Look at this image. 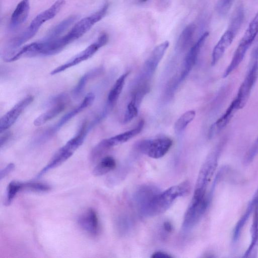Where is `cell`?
<instances>
[{
	"label": "cell",
	"instance_id": "cell-18",
	"mask_svg": "<svg viewBox=\"0 0 258 258\" xmlns=\"http://www.w3.org/2000/svg\"><path fill=\"white\" fill-rule=\"evenodd\" d=\"M144 125V120H141L134 128L102 141L109 149L113 146L121 144L139 134L142 130Z\"/></svg>",
	"mask_w": 258,
	"mask_h": 258
},
{
	"label": "cell",
	"instance_id": "cell-16",
	"mask_svg": "<svg viewBox=\"0 0 258 258\" xmlns=\"http://www.w3.org/2000/svg\"><path fill=\"white\" fill-rule=\"evenodd\" d=\"M169 45V41H165L157 45L153 49L144 66V72L147 76H151L154 73Z\"/></svg>",
	"mask_w": 258,
	"mask_h": 258
},
{
	"label": "cell",
	"instance_id": "cell-35",
	"mask_svg": "<svg viewBox=\"0 0 258 258\" xmlns=\"http://www.w3.org/2000/svg\"><path fill=\"white\" fill-rule=\"evenodd\" d=\"M15 167V164L13 163H11L2 169L0 172L1 180L8 176L14 169Z\"/></svg>",
	"mask_w": 258,
	"mask_h": 258
},
{
	"label": "cell",
	"instance_id": "cell-24",
	"mask_svg": "<svg viewBox=\"0 0 258 258\" xmlns=\"http://www.w3.org/2000/svg\"><path fill=\"white\" fill-rule=\"evenodd\" d=\"M116 167L115 159L111 156L103 157L94 168L93 174L95 176H101L113 170Z\"/></svg>",
	"mask_w": 258,
	"mask_h": 258
},
{
	"label": "cell",
	"instance_id": "cell-28",
	"mask_svg": "<svg viewBox=\"0 0 258 258\" xmlns=\"http://www.w3.org/2000/svg\"><path fill=\"white\" fill-rule=\"evenodd\" d=\"M196 116L194 110L187 111L182 114L175 122L174 129L176 134H180L186 127L187 125L193 120Z\"/></svg>",
	"mask_w": 258,
	"mask_h": 258
},
{
	"label": "cell",
	"instance_id": "cell-3",
	"mask_svg": "<svg viewBox=\"0 0 258 258\" xmlns=\"http://www.w3.org/2000/svg\"><path fill=\"white\" fill-rule=\"evenodd\" d=\"M89 130L86 122L81 126L77 135L68 141L53 155L48 164L38 173L36 178H39L50 170L61 165L74 154L83 143Z\"/></svg>",
	"mask_w": 258,
	"mask_h": 258
},
{
	"label": "cell",
	"instance_id": "cell-25",
	"mask_svg": "<svg viewBox=\"0 0 258 258\" xmlns=\"http://www.w3.org/2000/svg\"><path fill=\"white\" fill-rule=\"evenodd\" d=\"M195 30V26L193 24L187 25L180 34L177 43V47L179 50H184L190 44Z\"/></svg>",
	"mask_w": 258,
	"mask_h": 258
},
{
	"label": "cell",
	"instance_id": "cell-6",
	"mask_svg": "<svg viewBox=\"0 0 258 258\" xmlns=\"http://www.w3.org/2000/svg\"><path fill=\"white\" fill-rule=\"evenodd\" d=\"M223 145V142L219 144L207 157L200 170L194 195H207V187L217 169Z\"/></svg>",
	"mask_w": 258,
	"mask_h": 258
},
{
	"label": "cell",
	"instance_id": "cell-1",
	"mask_svg": "<svg viewBox=\"0 0 258 258\" xmlns=\"http://www.w3.org/2000/svg\"><path fill=\"white\" fill-rule=\"evenodd\" d=\"M189 191L190 184L187 181L171 186L153 196L140 208L141 212L147 217H154L163 214L170 208L176 199L185 196Z\"/></svg>",
	"mask_w": 258,
	"mask_h": 258
},
{
	"label": "cell",
	"instance_id": "cell-37",
	"mask_svg": "<svg viewBox=\"0 0 258 258\" xmlns=\"http://www.w3.org/2000/svg\"><path fill=\"white\" fill-rule=\"evenodd\" d=\"M10 134L9 133H4V135H1V148L5 146L7 142L10 138Z\"/></svg>",
	"mask_w": 258,
	"mask_h": 258
},
{
	"label": "cell",
	"instance_id": "cell-20",
	"mask_svg": "<svg viewBox=\"0 0 258 258\" xmlns=\"http://www.w3.org/2000/svg\"><path fill=\"white\" fill-rule=\"evenodd\" d=\"M67 100L61 101L50 105V109L35 118L34 124L36 126H41L55 117L66 108Z\"/></svg>",
	"mask_w": 258,
	"mask_h": 258
},
{
	"label": "cell",
	"instance_id": "cell-21",
	"mask_svg": "<svg viewBox=\"0 0 258 258\" xmlns=\"http://www.w3.org/2000/svg\"><path fill=\"white\" fill-rule=\"evenodd\" d=\"M256 201V196L254 195L252 199L247 205L245 212L235 225L232 234V241L233 243H236L239 240L242 229L248 220L250 215L253 213Z\"/></svg>",
	"mask_w": 258,
	"mask_h": 258
},
{
	"label": "cell",
	"instance_id": "cell-22",
	"mask_svg": "<svg viewBox=\"0 0 258 258\" xmlns=\"http://www.w3.org/2000/svg\"><path fill=\"white\" fill-rule=\"evenodd\" d=\"M129 72L122 74L115 81L108 95L107 104L108 107L113 105L117 100L124 86L126 78Z\"/></svg>",
	"mask_w": 258,
	"mask_h": 258
},
{
	"label": "cell",
	"instance_id": "cell-11",
	"mask_svg": "<svg viewBox=\"0 0 258 258\" xmlns=\"http://www.w3.org/2000/svg\"><path fill=\"white\" fill-rule=\"evenodd\" d=\"M32 96H28L16 103L10 110L5 113L0 119L1 134L6 131L17 120L23 111L33 101Z\"/></svg>",
	"mask_w": 258,
	"mask_h": 258
},
{
	"label": "cell",
	"instance_id": "cell-19",
	"mask_svg": "<svg viewBox=\"0 0 258 258\" xmlns=\"http://www.w3.org/2000/svg\"><path fill=\"white\" fill-rule=\"evenodd\" d=\"M30 0H21L12 14L10 25L15 29L22 25L27 20L30 12Z\"/></svg>",
	"mask_w": 258,
	"mask_h": 258
},
{
	"label": "cell",
	"instance_id": "cell-9",
	"mask_svg": "<svg viewBox=\"0 0 258 258\" xmlns=\"http://www.w3.org/2000/svg\"><path fill=\"white\" fill-rule=\"evenodd\" d=\"M172 141L167 137H160L154 139L141 141L138 148L141 152L149 157L158 159L163 157L169 150Z\"/></svg>",
	"mask_w": 258,
	"mask_h": 258
},
{
	"label": "cell",
	"instance_id": "cell-33",
	"mask_svg": "<svg viewBox=\"0 0 258 258\" xmlns=\"http://www.w3.org/2000/svg\"><path fill=\"white\" fill-rule=\"evenodd\" d=\"M138 105L132 99L127 106L123 122L127 123L133 119L138 114Z\"/></svg>",
	"mask_w": 258,
	"mask_h": 258
},
{
	"label": "cell",
	"instance_id": "cell-27",
	"mask_svg": "<svg viewBox=\"0 0 258 258\" xmlns=\"http://www.w3.org/2000/svg\"><path fill=\"white\" fill-rule=\"evenodd\" d=\"M158 192L156 187L151 185H144L141 187L136 194V200L140 208Z\"/></svg>",
	"mask_w": 258,
	"mask_h": 258
},
{
	"label": "cell",
	"instance_id": "cell-36",
	"mask_svg": "<svg viewBox=\"0 0 258 258\" xmlns=\"http://www.w3.org/2000/svg\"><path fill=\"white\" fill-rule=\"evenodd\" d=\"M152 258H171L172 256L169 255V254L161 251H158L153 253L151 256Z\"/></svg>",
	"mask_w": 258,
	"mask_h": 258
},
{
	"label": "cell",
	"instance_id": "cell-5",
	"mask_svg": "<svg viewBox=\"0 0 258 258\" xmlns=\"http://www.w3.org/2000/svg\"><path fill=\"white\" fill-rule=\"evenodd\" d=\"M258 78V45L253 49L245 78L240 85L236 97L233 99L238 110L246 104Z\"/></svg>",
	"mask_w": 258,
	"mask_h": 258
},
{
	"label": "cell",
	"instance_id": "cell-38",
	"mask_svg": "<svg viewBox=\"0 0 258 258\" xmlns=\"http://www.w3.org/2000/svg\"><path fill=\"white\" fill-rule=\"evenodd\" d=\"M163 229L167 233H170L173 229L171 223L169 221H166L163 223Z\"/></svg>",
	"mask_w": 258,
	"mask_h": 258
},
{
	"label": "cell",
	"instance_id": "cell-29",
	"mask_svg": "<svg viewBox=\"0 0 258 258\" xmlns=\"http://www.w3.org/2000/svg\"><path fill=\"white\" fill-rule=\"evenodd\" d=\"M23 182L18 181H12L8 185L5 205H10L13 202L16 195L23 189Z\"/></svg>",
	"mask_w": 258,
	"mask_h": 258
},
{
	"label": "cell",
	"instance_id": "cell-2",
	"mask_svg": "<svg viewBox=\"0 0 258 258\" xmlns=\"http://www.w3.org/2000/svg\"><path fill=\"white\" fill-rule=\"evenodd\" d=\"M64 4V0H57L49 8L37 15L22 33L10 41L6 47V53L8 52V54L5 58L11 56L22 44L32 38L43 24L54 18Z\"/></svg>",
	"mask_w": 258,
	"mask_h": 258
},
{
	"label": "cell",
	"instance_id": "cell-15",
	"mask_svg": "<svg viewBox=\"0 0 258 258\" xmlns=\"http://www.w3.org/2000/svg\"><path fill=\"white\" fill-rule=\"evenodd\" d=\"M254 195L256 201L253 211L252 221L250 228L251 241L244 253V257H255L258 252V189Z\"/></svg>",
	"mask_w": 258,
	"mask_h": 258
},
{
	"label": "cell",
	"instance_id": "cell-23",
	"mask_svg": "<svg viewBox=\"0 0 258 258\" xmlns=\"http://www.w3.org/2000/svg\"><path fill=\"white\" fill-rule=\"evenodd\" d=\"M77 19L76 16H71L62 20L50 30L44 39L50 40L59 37V36L73 24Z\"/></svg>",
	"mask_w": 258,
	"mask_h": 258
},
{
	"label": "cell",
	"instance_id": "cell-8",
	"mask_svg": "<svg viewBox=\"0 0 258 258\" xmlns=\"http://www.w3.org/2000/svg\"><path fill=\"white\" fill-rule=\"evenodd\" d=\"M108 41V35L105 33L101 34L95 41L65 63L53 70L50 74L51 75L57 74L87 60L91 57L100 48L105 45Z\"/></svg>",
	"mask_w": 258,
	"mask_h": 258
},
{
	"label": "cell",
	"instance_id": "cell-14",
	"mask_svg": "<svg viewBox=\"0 0 258 258\" xmlns=\"http://www.w3.org/2000/svg\"><path fill=\"white\" fill-rule=\"evenodd\" d=\"M209 33H204L198 39L197 42L190 48L187 52L183 63V67L180 75V80H183L189 73L197 62L199 54L204 44Z\"/></svg>",
	"mask_w": 258,
	"mask_h": 258
},
{
	"label": "cell",
	"instance_id": "cell-12",
	"mask_svg": "<svg viewBox=\"0 0 258 258\" xmlns=\"http://www.w3.org/2000/svg\"><path fill=\"white\" fill-rule=\"evenodd\" d=\"M78 223L80 228L92 236H97L100 231L99 221L96 211L89 208L78 217Z\"/></svg>",
	"mask_w": 258,
	"mask_h": 258
},
{
	"label": "cell",
	"instance_id": "cell-32",
	"mask_svg": "<svg viewBox=\"0 0 258 258\" xmlns=\"http://www.w3.org/2000/svg\"><path fill=\"white\" fill-rule=\"evenodd\" d=\"M258 155V137L249 149L244 158V164L248 165Z\"/></svg>",
	"mask_w": 258,
	"mask_h": 258
},
{
	"label": "cell",
	"instance_id": "cell-4",
	"mask_svg": "<svg viewBox=\"0 0 258 258\" xmlns=\"http://www.w3.org/2000/svg\"><path fill=\"white\" fill-rule=\"evenodd\" d=\"M258 34V12L249 24L240 40L232 59L223 74L225 78L234 72L242 61L249 48Z\"/></svg>",
	"mask_w": 258,
	"mask_h": 258
},
{
	"label": "cell",
	"instance_id": "cell-10",
	"mask_svg": "<svg viewBox=\"0 0 258 258\" xmlns=\"http://www.w3.org/2000/svg\"><path fill=\"white\" fill-rule=\"evenodd\" d=\"M94 99L95 95L93 93H89L87 94L79 105L63 115L55 124L41 135L40 137L37 140V143L44 142L51 138L68 121L86 109L88 106H89L93 102Z\"/></svg>",
	"mask_w": 258,
	"mask_h": 258
},
{
	"label": "cell",
	"instance_id": "cell-13",
	"mask_svg": "<svg viewBox=\"0 0 258 258\" xmlns=\"http://www.w3.org/2000/svg\"><path fill=\"white\" fill-rule=\"evenodd\" d=\"M238 29L230 25L215 46L211 57V65L215 66L221 59L226 49L231 44Z\"/></svg>",
	"mask_w": 258,
	"mask_h": 258
},
{
	"label": "cell",
	"instance_id": "cell-26",
	"mask_svg": "<svg viewBox=\"0 0 258 258\" xmlns=\"http://www.w3.org/2000/svg\"><path fill=\"white\" fill-rule=\"evenodd\" d=\"M101 72L100 68L93 69L85 74L79 80L73 90L74 95L79 97L83 92L88 82Z\"/></svg>",
	"mask_w": 258,
	"mask_h": 258
},
{
	"label": "cell",
	"instance_id": "cell-7",
	"mask_svg": "<svg viewBox=\"0 0 258 258\" xmlns=\"http://www.w3.org/2000/svg\"><path fill=\"white\" fill-rule=\"evenodd\" d=\"M211 196L203 197L193 196L183 217L182 229L187 232L192 229L200 221L210 203Z\"/></svg>",
	"mask_w": 258,
	"mask_h": 258
},
{
	"label": "cell",
	"instance_id": "cell-17",
	"mask_svg": "<svg viewBox=\"0 0 258 258\" xmlns=\"http://www.w3.org/2000/svg\"><path fill=\"white\" fill-rule=\"evenodd\" d=\"M238 109L233 100L225 112L210 127L209 138H212L224 130L229 123Z\"/></svg>",
	"mask_w": 258,
	"mask_h": 258
},
{
	"label": "cell",
	"instance_id": "cell-34",
	"mask_svg": "<svg viewBox=\"0 0 258 258\" xmlns=\"http://www.w3.org/2000/svg\"><path fill=\"white\" fill-rule=\"evenodd\" d=\"M234 0H219L217 4V11L221 16L226 15L230 9Z\"/></svg>",
	"mask_w": 258,
	"mask_h": 258
},
{
	"label": "cell",
	"instance_id": "cell-30",
	"mask_svg": "<svg viewBox=\"0 0 258 258\" xmlns=\"http://www.w3.org/2000/svg\"><path fill=\"white\" fill-rule=\"evenodd\" d=\"M50 186L43 182L29 181L23 182L22 190L35 192H45L50 189Z\"/></svg>",
	"mask_w": 258,
	"mask_h": 258
},
{
	"label": "cell",
	"instance_id": "cell-31",
	"mask_svg": "<svg viewBox=\"0 0 258 258\" xmlns=\"http://www.w3.org/2000/svg\"><path fill=\"white\" fill-rule=\"evenodd\" d=\"M108 149L109 148L105 145L103 141H101L92 149L90 156V160L93 162H96Z\"/></svg>",
	"mask_w": 258,
	"mask_h": 258
}]
</instances>
